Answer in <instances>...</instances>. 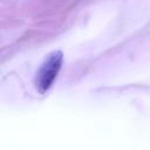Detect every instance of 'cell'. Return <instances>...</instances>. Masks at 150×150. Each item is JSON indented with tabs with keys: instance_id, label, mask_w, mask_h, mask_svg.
I'll use <instances>...</instances> for the list:
<instances>
[{
	"instance_id": "cell-1",
	"label": "cell",
	"mask_w": 150,
	"mask_h": 150,
	"mask_svg": "<svg viewBox=\"0 0 150 150\" xmlns=\"http://www.w3.org/2000/svg\"><path fill=\"white\" fill-rule=\"evenodd\" d=\"M62 62L63 53L61 50H54L45 57L34 79V84L38 93L45 94L50 89L61 70Z\"/></svg>"
}]
</instances>
